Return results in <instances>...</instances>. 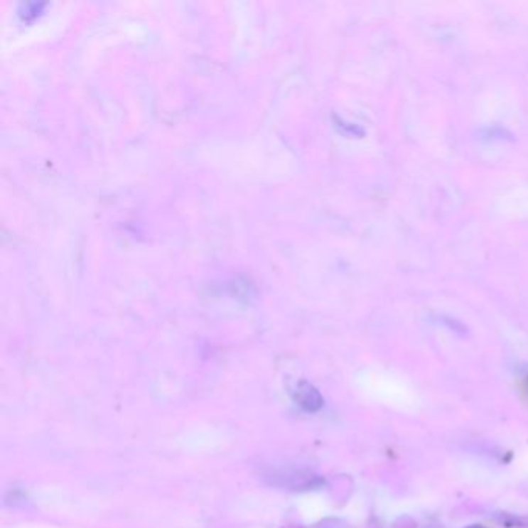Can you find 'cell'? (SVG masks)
<instances>
[{
    "mask_svg": "<svg viewBox=\"0 0 528 528\" xmlns=\"http://www.w3.org/2000/svg\"><path fill=\"white\" fill-rule=\"evenodd\" d=\"M265 479L273 487H279L291 491L316 490L324 483L319 475L301 470H274L265 474Z\"/></svg>",
    "mask_w": 528,
    "mask_h": 528,
    "instance_id": "obj_1",
    "label": "cell"
},
{
    "mask_svg": "<svg viewBox=\"0 0 528 528\" xmlns=\"http://www.w3.org/2000/svg\"><path fill=\"white\" fill-rule=\"evenodd\" d=\"M293 402L306 412H318L324 406V398L315 386L299 382L290 389Z\"/></svg>",
    "mask_w": 528,
    "mask_h": 528,
    "instance_id": "obj_2",
    "label": "cell"
},
{
    "mask_svg": "<svg viewBox=\"0 0 528 528\" xmlns=\"http://www.w3.org/2000/svg\"><path fill=\"white\" fill-rule=\"evenodd\" d=\"M466 528H483L482 525H471V527H466Z\"/></svg>",
    "mask_w": 528,
    "mask_h": 528,
    "instance_id": "obj_3",
    "label": "cell"
}]
</instances>
